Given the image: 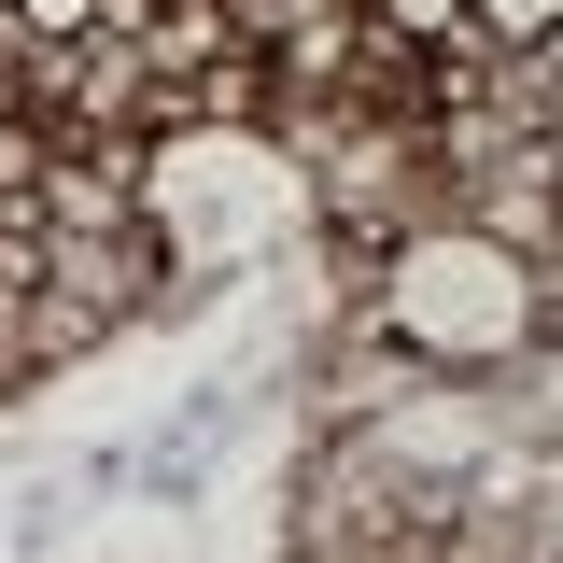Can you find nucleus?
<instances>
[{"mask_svg": "<svg viewBox=\"0 0 563 563\" xmlns=\"http://www.w3.org/2000/svg\"><path fill=\"white\" fill-rule=\"evenodd\" d=\"M128 225L155 268L225 282L282 225H310V155L268 128H155V155H128Z\"/></svg>", "mask_w": 563, "mask_h": 563, "instance_id": "1", "label": "nucleus"}, {"mask_svg": "<svg viewBox=\"0 0 563 563\" xmlns=\"http://www.w3.org/2000/svg\"><path fill=\"white\" fill-rule=\"evenodd\" d=\"M366 310L422 366H507V352H536V324H550V282H536V254L507 225H409L380 254V282H366Z\"/></svg>", "mask_w": 563, "mask_h": 563, "instance_id": "2", "label": "nucleus"}, {"mask_svg": "<svg viewBox=\"0 0 563 563\" xmlns=\"http://www.w3.org/2000/svg\"><path fill=\"white\" fill-rule=\"evenodd\" d=\"M352 29H366V43H409V57H437V43H465V0H352Z\"/></svg>", "mask_w": 563, "mask_h": 563, "instance_id": "3", "label": "nucleus"}, {"mask_svg": "<svg viewBox=\"0 0 563 563\" xmlns=\"http://www.w3.org/2000/svg\"><path fill=\"white\" fill-rule=\"evenodd\" d=\"M14 29H29V43H128L141 0H14Z\"/></svg>", "mask_w": 563, "mask_h": 563, "instance_id": "4", "label": "nucleus"}, {"mask_svg": "<svg viewBox=\"0 0 563 563\" xmlns=\"http://www.w3.org/2000/svg\"><path fill=\"white\" fill-rule=\"evenodd\" d=\"M563 29V0H465V43H507V57H536Z\"/></svg>", "mask_w": 563, "mask_h": 563, "instance_id": "5", "label": "nucleus"}]
</instances>
